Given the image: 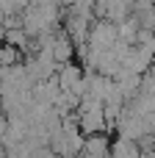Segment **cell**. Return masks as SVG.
I'll return each instance as SVG.
<instances>
[{"label":"cell","mask_w":155,"mask_h":158,"mask_svg":"<svg viewBox=\"0 0 155 158\" xmlns=\"http://www.w3.org/2000/svg\"><path fill=\"white\" fill-rule=\"evenodd\" d=\"M108 158H141V147H139L136 142H125V139H119V142L111 147Z\"/></svg>","instance_id":"7a4b0ae2"},{"label":"cell","mask_w":155,"mask_h":158,"mask_svg":"<svg viewBox=\"0 0 155 158\" xmlns=\"http://www.w3.org/2000/svg\"><path fill=\"white\" fill-rule=\"evenodd\" d=\"M53 58H55V64H69V58H72V39H69V33L55 36V42H53Z\"/></svg>","instance_id":"6da1fadb"}]
</instances>
